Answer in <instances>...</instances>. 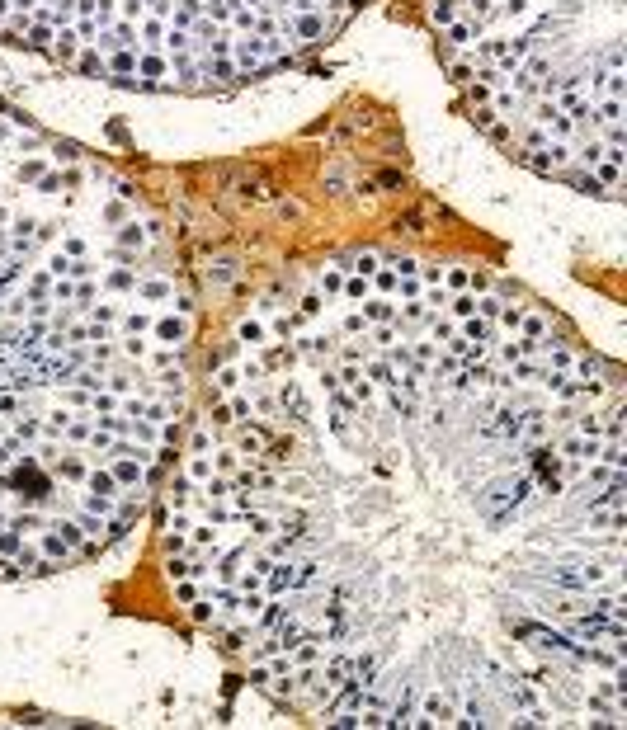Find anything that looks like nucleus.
<instances>
[{
    "label": "nucleus",
    "instance_id": "nucleus-1",
    "mask_svg": "<svg viewBox=\"0 0 627 730\" xmlns=\"http://www.w3.org/2000/svg\"><path fill=\"white\" fill-rule=\"evenodd\" d=\"M533 499V476L528 471H519V476H500V481L481 485V513L490 518V528H505V523H514L519 509Z\"/></svg>",
    "mask_w": 627,
    "mask_h": 730
},
{
    "label": "nucleus",
    "instance_id": "nucleus-2",
    "mask_svg": "<svg viewBox=\"0 0 627 730\" xmlns=\"http://www.w3.org/2000/svg\"><path fill=\"white\" fill-rule=\"evenodd\" d=\"M269 387H274V401H279V420H288L293 429H312L316 405H312V396L302 391V382H293V373L269 377Z\"/></svg>",
    "mask_w": 627,
    "mask_h": 730
},
{
    "label": "nucleus",
    "instance_id": "nucleus-3",
    "mask_svg": "<svg viewBox=\"0 0 627 730\" xmlns=\"http://www.w3.org/2000/svg\"><path fill=\"white\" fill-rule=\"evenodd\" d=\"M528 471H533V485H543L547 495H562V485H566V471H562V452L552 448L547 438L543 443H528Z\"/></svg>",
    "mask_w": 627,
    "mask_h": 730
},
{
    "label": "nucleus",
    "instance_id": "nucleus-4",
    "mask_svg": "<svg viewBox=\"0 0 627 730\" xmlns=\"http://www.w3.org/2000/svg\"><path fill=\"white\" fill-rule=\"evenodd\" d=\"M283 424H269V420H241V424H232V429H227V443H232L236 452H241V457H260V452L269 448V438L279 434Z\"/></svg>",
    "mask_w": 627,
    "mask_h": 730
},
{
    "label": "nucleus",
    "instance_id": "nucleus-5",
    "mask_svg": "<svg viewBox=\"0 0 627 730\" xmlns=\"http://www.w3.org/2000/svg\"><path fill=\"white\" fill-rule=\"evenodd\" d=\"M90 466H94V457L90 452H57V457H52V462H47V471H52V481L57 485H85V476H90Z\"/></svg>",
    "mask_w": 627,
    "mask_h": 730
},
{
    "label": "nucleus",
    "instance_id": "nucleus-6",
    "mask_svg": "<svg viewBox=\"0 0 627 730\" xmlns=\"http://www.w3.org/2000/svg\"><path fill=\"white\" fill-rule=\"evenodd\" d=\"M255 358H260V368H265L269 377H283V373H293V368H298V349H293L288 340L260 344V349H255Z\"/></svg>",
    "mask_w": 627,
    "mask_h": 730
},
{
    "label": "nucleus",
    "instance_id": "nucleus-7",
    "mask_svg": "<svg viewBox=\"0 0 627 730\" xmlns=\"http://www.w3.org/2000/svg\"><path fill=\"white\" fill-rule=\"evenodd\" d=\"M104 466L113 471L118 490H151V466L137 462V457H109Z\"/></svg>",
    "mask_w": 627,
    "mask_h": 730
},
{
    "label": "nucleus",
    "instance_id": "nucleus-8",
    "mask_svg": "<svg viewBox=\"0 0 627 730\" xmlns=\"http://www.w3.org/2000/svg\"><path fill=\"white\" fill-rule=\"evenodd\" d=\"M151 335H156L160 344L179 349V344H189V335H194V321H189L184 311H165V316H156V321H151Z\"/></svg>",
    "mask_w": 627,
    "mask_h": 730
},
{
    "label": "nucleus",
    "instance_id": "nucleus-9",
    "mask_svg": "<svg viewBox=\"0 0 627 730\" xmlns=\"http://www.w3.org/2000/svg\"><path fill=\"white\" fill-rule=\"evenodd\" d=\"M420 712H424V721H429V726H457V707H453V698H448V693H439V688L420 698Z\"/></svg>",
    "mask_w": 627,
    "mask_h": 730
},
{
    "label": "nucleus",
    "instance_id": "nucleus-10",
    "mask_svg": "<svg viewBox=\"0 0 627 730\" xmlns=\"http://www.w3.org/2000/svg\"><path fill=\"white\" fill-rule=\"evenodd\" d=\"M288 29H293V43L298 38H307V43H316V38H326V10H298V15L288 19Z\"/></svg>",
    "mask_w": 627,
    "mask_h": 730
},
{
    "label": "nucleus",
    "instance_id": "nucleus-11",
    "mask_svg": "<svg viewBox=\"0 0 627 730\" xmlns=\"http://www.w3.org/2000/svg\"><path fill=\"white\" fill-rule=\"evenodd\" d=\"M457 335L471 340V344H481V349H490V344L500 340V326L486 321V316H462V321H457Z\"/></svg>",
    "mask_w": 627,
    "mask_h": 730
},
{
    "label": "nucleus",
    "instance_id": "nucleus-12",
    "mask_svg": "<svg viewBox=\"0 0 627 730\" xmlns=\"http://www.w3.org/2000/svg\"><path fill=\"white\" fill-rule=\"evenodd\" d=\"M363 377H368V382H373L377 391H387L401 373L392 368V358H387V354H368V358H363Z\"/></svg>",
    "mask_w": 627,
    "mask_h": 730
},
{
    "label": "nucleus",
    "instance_id": "nucleus-13",
    "mask_svg": "<svg viewBox=\"0 0 627 730\" xmlns=\"http://www.w3.org/2000/svg\"><path fill=\"white\" fill-rule=\"evenodd\" d=\"M236 344L241 349H260V344H269V326H265V316H246L241 326H236Z\"/></svg>",
    "mask_w": 627,
    "mask_h": 730
},
{
    "label": "nucleus",
    "instance_id": "nucleus-14",
    "mask_svg": "<svg viewBox=\"0 0 627 730\" xmlns=\"http://www.w3.org/2000/svg\"><path fill=\"white\" fill-rule=\"evenodd\" d=\"M80 490H90V495H109V499L123 495V490H118V481H113V471H109V466H99V462L90 466V476H85V485H80Z\"/></svg>",
    "mask_w": 627,
    "mask_h": 730
},
{
    "label": "nucleus",
    "instance_id": "nucleus-15",
    "mask_svg": "<svg viewBox=\"0 0 627 730\" xmlns=\"http://www.w3.org/2000/svg\"><path fill=\"white\" fill-rule=\"evenodd\" d=\"M363 321L368 326H387V321H396V302L392 297H363Z\"/></svg>",
    "mask_w": 627,
    "mask_h": 730
},
{
    "label": "nucleus",
    "instance_id": "nucleus-16",
    "mask_svg": "<svg viewBox=\"0 0 627 730\" xmlns=\"http://www.w3.org/2000/svg\"><path fill=\"white\" fill-rule=\"evenodd\" d=\"M194 19H203V0H175L170 5V19H165V24H170V29H194Z\"/></svg>",
    "mask_w": 627,
    "mask_h": 730
},
{
    "label": "nucleus",
    "instance_id": "nucleus-17",
    "mask_svg": "<svg viewBox=\"0 0 627 730\" xmlns=\"http://www.w3.org/2000/svg\"><path fill=\"white\" fill-rule=\"evenodd\" d=\"M151 311H137V307H127V311H118V326H123V340H141L146 330H151Z\"/></svg>",
    "mask_w": 627,
    "mask_h": 730
},
{
    "label": "nucleus",
    "instance_id": "nucleus-18",
    "mask_svg": "<svg viewBox=\"0 0 627 730\" xmlns=\"http://www.w3.org/2000/svg\"><path fill=\"white\" fill-rule=\"evenodd\" d=\"M514 335H528V340H547V335H552L547 311H528V307H524V316H519V330H514Z\"/></svg>",
    "mask_w": 627,
    "mask_h": 730
},
{
    "label": "nucleus",
    "instance_id": "nucleus-19",
    "mask_svg": "<svg viewBox=\"0 0 627 730\" xmlns=\"http://www.w3.org/2000/svg\"><path fill=\"white\" fill-rule=\"evenodd\" d=\"M198 76L203 80H236L241 71H236L232 57H198Z\"/></svg>",
    "mask_w": 627,
    "mask_h": 730
},
{
    "label": "nucleus",
    "instance_id": "nucleus-20",
    "mask_svg": "<svg viewBox=\"0 0 627 730\" xmlns=\"http://www.w3.org/2000/svg\"><path fill=\"white\" fill-rule=\"evenodd\" d=\"M208 457H213V471H217V476H232V471H241V462H246V457H241L232 443H217Z\"/></svg>",
    "mask_w": 627,
    "mask_h": 730
},
{
    "label": "nucleus",
    "instance_id": "nucleus-21",
    "mask_svg": "<svg viewBox=\"0 0 627 730\" xmlns=\"http://www.w3.org/2000/svg\"><path fill=\"white\" fill-rule=\"evenodd\" d=\"M453 19H462V0H429V24L448 29Z\"/></svg>",
    "mask_w": 627,
    "mask_h": 730
},
{
    "label": "nucleus",
    "instance_id": "nucleus-22",
    "mask_svg": "<svg viewBox=\"0 0 627 730\" xmlns=\"http://www.w3.org/2000/svg\"><path fill=\"white\" fill-rule=\"evenodd\" d=\"M179 471H184L194 485H203L208 476H213V457H208V452H184V466H179Z\"/></svg>",
    "mask_w": 627,
    "mask_h": 730
},
{
    "label": "nucleus",
    "instance_id": "nucleus-23",
    "mask_svg": "<svg viewBox=\"0 0 627 730\" xmlns=\"http://www.w3.org/2000/svg\"><path fill=\"white\" fill-rule=\"evenodd\" d=\"M335 335H340V340H363V335H368V321H363V311H359V307H349L345 316H340Z\"/></svg>",
    "mask_w": 627,
    "mask_h": 730
},
{
    "label": "nucleus",
    "instance_id": "nucleus-24",
    "mask_svg": "<svg viewBox=\"0 0 627 730\" xmlns=\"http://www.w3.org/2000/svg\"><path fill=\"white\" fill-rule=\"evenodd\" d=\"M137 38L146 47H151V52H156L160 43H165V19H156V15H141L137 19Z\"/></svg>",
    "mask_w": 627,
    "mask_h": 730
},
{
    "label": "nucleus",
    "instance_id": "nucleus-25",
    "mask_svg": "<svg viewBox=\"0 0 627 730\" xmlns=\"http://www.w3.org/2000/svg\"><path fill=\"white\" fill-rule=\"evenodd\" d=\"M137 76L141 80H165V76H170V62H165L160 52H141V57H137Z\"/></svg>",
    "mask_w": 627,
    "mask_h": 730
},
{
    "label": "nucleus",
    "instance_id": "nucleus-26",
    "mask_svg": "<svg viewBox=\"0 0 627 730\" xmlns=\"http://www.w3.org/2000/svg\"><path fill=\"white\" fill-rule=\"evenodd\" d=\"M340 288H345V269H340V264H330V269L316 274V293L326 297V302H330V297H340Z\"/></svg>",
    "mask_w": 627,
    "mask_h": 730
},
{
    "label": "nucleus",
    "instance_id": "nucleus-27",
    "mask_svg": "<svg viewBox=\"0 0 627 730\" xmlns=\"http://www.w3.org/2000/svg\"><path fill=\"white\" fill-rule=\"evenodd\" d=\"M236 274H241V264H236V260H213V264H208V283H213V288H227V283H236Z\"/></svg>",
    "mask_w": 627,
    "mask_h": 730
},
{
    "label": "nucleus",
    "instance_id": "nucleus-28",
    "mask_svg": "<svg viewBox=\"0 0 627 730\" xmlns=\"http://www.w3.org/2000/svg\"><path fill=\"white\" fill-rule=\"evenodd\" d=\"M104 66H109L113 76H137V52H132V47H118V52H109Z\"/></svg>",
    "mask_w": 627,
    "mask_h": 730
},
{
    "label": "nucleus",
    "instance_id": "nucleus-29",
    "mask_svg": "<svg viewBox=\"0 0 627 730\" xmlns=\"http://www.w3.org/2000/svg\"><path fill=\"white\" fill-rule=\"evenodd\" d=\"M170 293H175V288L165 278H141L137 283V297H141V302H170Z\"/></svg>",
    "mask_w": 627,
    "mask_h": 730
},
{
    "label": "nucleus",
    "instance_id": "nucleus-30",
    "mask_svg": "<svg viewBox=\"0 0 627 730\" xmlns=\"http://www.w3.org/2000/svg\"><path fill=\"white\" fill-rule=\"evenodd\" d=\"M345 302H363V297H373V283L363 278V274H345V288H340Z\"/></svg>",
    "mask_w": 627,
    "mask_h": 730
},
{
    "label": "nucleus",
    "instance_id": "nucleus-31",
    "mask_svg": "<svg viewBox=\"0 0 627 730\" xmlns=\"http://www.w3.org/2000/svg\"><path fill=\"white\" fill-rule=\"evenodd\" d=\"M321 311H326V297H321V293H307L298 302V321H302V326H312V321H321Z\"/></svg>",
    "mask_w": 627,
    "mask_h": 730
},
{
    "label": "nucleus",
    "instance_id": "nucleus-32",
    "mask_svg": "<svg viewBox=\"0 0 627 730\" xmlns=\"http://www.w3.org/2000/svg\"><path fill=\"white\" fill-rule=\"evenodd\" d=\"M146 363H151L156 373H165V368H179V349H170V344H160V349H146Z\"/></svg>",
    "mask_w": 627,
    "mask_h": 730
},
{
    "label": "nucleus",
    "instance_id": "nucleus-33",
    "mask_svg": "<svg viewBox=\"0 0 627 730\" xmlns=\"http://www.w3.org/2000/svg\"><path fill=\"white\" fill-rule=\"evenodd\" d=\"M76 71H80V76H99V71H104V57H99V47H80Z\"/></svg>",
    "mask_w": 627,
    "mask_h": 730
},
{
    "label": "nucleus",
    "instance_id": "nucleus-34",
    "mask_svg": "<svg viewBox=\"0 0 627 730\" xmlns=\"http://www.w3.org/2000/svg\"><path fill=\"white\" fill-rule=\"evenodd\" d=\"M467 264H448L443 269V293H467Z\"/></svg>",
    "mask_w": 627,
    "mask_h": 730
},
{
    "label": "nucleus",
    "instance_id": "nucleus-35",
    "mask_svg": "<svg viewBox=\"0 0 627 730\" xmlns=\"http://www.w3.org/2000/svg\"><path fill=\"white\" fill-rule=\"evenodd\" d=\"M52 43H57V52H62V57H76L80 47H85V43H80V33L71 29V24H66V29H57V38H52Z\"/></svg>",
    "mask_w": 627,
    "mask_h": 730
},
{
    "label": "nucleus",
    "instance_id": "nucleus-36",
    "mask_svg": "<svg viewBox=\"0 0 627 730\" xmlns=\"http://www.w3.org/2000/svg\"><path fill=\"white\" fill-rule=\"evenodd\" d=\"M160 47H165L170 57H175V52H194V38H189L184 29H170V24H165V43H160Z\"/></svg>",
    "mask_w": 627,
    "mask_h": 730
},
{
    "label": "nucleus",
    "instance_id": "nucleus-37",
    "mask_svg": "<svg viewBox=\"0 0 627 730\" xmlns=\"http://www.w3.org/2000/svg\"><path fill=\"white\" fill-rule=\"evenodd\" d=\"M170 584H175V603H184V608L198 598V589H203V579H189V575L184 579H170Z\"/></svg>",
    "mask_w": 627,
    "mask_h": 730
},
{
    "label": "nucleus",
    "instance_id": "nucleus-38",
    "mask_svg": "<svg viewBox=\"0 0 627 730\" xmlns=\"http://www.w3.org/2000/svg\"><path fill=\"white\" fill-rule=\"evenodd\" d=\"M160 551L165 556H189V532H160Z\"/></svg>",
    "mask_w": 627,
    "mask_h": 730
},
{
    "label": "nucleus",
    "instance_id": "nucleus-39",
    "mask_svg": "<svg viewBox=\"0 0 627 730\" xmlns=\"http://www.w3.org/2000/svg\"><path fill=\"white\" fill-rule=\"evenodd\" d=\"M52 38H57V29H47V24H29L24 29V43L29 47H52Z\"/></svg>",
    "mask_w": 627,
    "mask_h": 730
},
{
    "label": "nucleus",
    "instance_id": "nucleus-40",
    "mask_svg": "<svg viewBox=\"0 0 627 730\" xmlns=\"http://www.w3.org/2000/svg\"><path fill=\"white\" fill-rule=\"evenodd\" d=\"M85 311H90L94 326H118V311L123 307H85Z\"/></svg>",
    "mask_w": 627,
    "mask_h": 730
},
{
    "label": "nucleus",
    "instance_id": "nucleus-41",
    "mask_svg": "<svg viewBox=\"0 0 627 730\" xmlns=\"http://www.w3.org/2000/svg\"><path fill=\"white\" fill-rule=\"evenodd\" d=\"M118 241H123V245H141L146 236H141V226H137V222H123V226H118Z\"/></svg>",
    "mask_w": 627,
    "mask_h": 730
},
{
    "label": "nucleus",
    "instance_id": "nucleus-42",
    "mask_svg": "<svg viewBox=\"0 0 627 730\" xmlns=\"http://www.w3.org/2000/svg\"><path fill=\"white\" fill-rule=\"evenodd\" d=\"M109 288H113V293H127V288H137V278H132L127 269H113V274H109Z\"/></svg>",
    "mask_w": 627,
    "mask_h": 730
},
{
    "label": "nucleus",
    "instance_id": "nucleus-43",
    "mask_svg": "<svg viewBox=\"0 0 627 730\" xmlns=\"http://www.w3.org/2000/svg\"><path fill=\"white\" fill-rule=\"evenodd\" d=\"M165 575H170V579H184L189 575V556H165Z\"/></svg>",
    "mask_w": 627,
    "mask_h": 730
},
{
    "label": "nucleus",
    "instance_id": "nucleus-44",
    "mask_svg": "<svg viewBox=\"0 0 627 730\" xmlns=\"http://www.w3.org/2000/svg\"><path fill=\"white\" fill-rule=\"evenodd\" d=\"M141 15H146V5H141V0H123V5H118V19H132V24H137Z\"/></svg>",
    "mask_w": 627,
    "mask_h": 730
},
{
    "label": "nucleus",
    "instance_id": "nucleus-45",
    "mask_svg": "<svg viewBox=\"0 0 627 730\" xmlns=\"http://www.w3.org/2000/svg\"><path fill=\"white\" fill-rule=\"evenodd\" d=\"M62 255H71V260H85V241H80V236H66V241H62Z\"/></svg>",
    "mask_w": 627,
    "mask_h": 730
},
{
    "label": "nucleus",
    "instance_id": "nucleus-46",
    "mask_svg": "<svg viewBox=\"0 0 627 730\" xmlns=\"http://www.w3.org/2000/svg\"><path fill=\"white\" fill-rule=\"evenodd\" d=\"M19 179H43V160H29V165H19Z\"/></svg>",
    "mask_w": 627,
    "mask_h": 730
},
{
    "label": "nucleus",
    "instance_id": "nucleus-47",
    "mask_svg": "<svg viewBox=\"0 0 627 730\" xmlns=\"http://www.w3.org/2000/svg\"><path fill=\"white\" fill-rule=\"evenodd\" d=\"M5 222H10V207H5V203H0V226H5Z\"/></svg>",
    "mask_w": 627,
    "mask_h": 730
},
{
    "label": "nucleus",
    "instance_id": "nucleus-48",
    "mask_svg": "<svg viewBox=\"0 0 627 730\" xmlns=\"http://www.w3.org/2000/svg\"><path fill=\"white\" fill-rule=\"evenodd\" d=\"M5 15H10V0H0V19H5Z\"/></svg>",
    "mask_w": 627,
    "mask_h": 730
},
{
    "label": "nucleus",
    "instance_id": "nucleus-49",
    "mask_svg": "<svg viewBox=\"0 0 627 730\" xmlns=\"http://www.w3.org/2000/svg\"><path fill=\"white\" fill-rule=\"evenodd\" d=\"M5 137H10V127H5V123H0V141H5Z\"/></svg>",
    "mask_w": 627,
    "mask_h": 730
}]
</instances>
